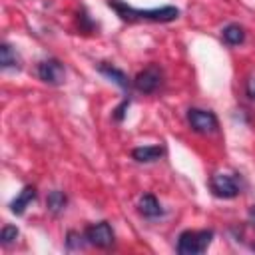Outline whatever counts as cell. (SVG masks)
<instances>
[{
  "mask_svg": "<svg viewBox=\"0 0 255 255\" xmlns=\"http://www.w3.org/2000/svg\"><path fill=\"white\" fill-rule=\"evenodd\" d=\"M249 221L253 223V227H255V205H251L249 207Z\"/></svg>",
  "mask_w": 255,
  "mask_h": 255,
  "instance_id": "d6986e66",
  "label": "cell"
},
{
  "mask_svg": "<svg viewBox=\"0 0 255 255\" xmlns=\"http://www.w3.org/2000/svg\"><path fill=\"white\" fill-rule=\"evenodd\" d=\"M253 249H255V245H253Z\"/></svg>",
  "mask_w": 255,
  "mask_h": 255,
  "instance_id": "ffe728a7",
  "label": "cell"
},
{
  "mask_svg": "<svg viewBox=\"0 0 255 255\" xmlns=\"http://www.w3.org/2000/svg\"><path fill=\"white\" fill-rule=\"evenodd\" d=\"M137 211L147 219H155L161 215V205L153 193H143L137 201Z\"/></svg>",
  "mask_w": 255,
  "mask_h": 255,
  "instance_id": "8fae6325",
  "label": "cell"
},
{
  "mask_svg": "<svg viewBox=\"0 0 255 255\" xmlns=\"http://www.w3.org/2000/svg\"><path fill=\"white\" fill-rule=\"evenodd\" d=\"M66 205H68V197H66L64 191L54 189V191L48 193V197H46V207H48V211H50L52 215H60V213L66 209Z\"/></svg>",
  "mask_w": 255,
  "mask_h": 255,
  "instance_id": "4fadbf2b",
  "label": "cell"
},
{
  "mask_svg": "<svg viewBox=\"0 0 255 255\" xmlns=\"http://www.w3.org/2000/svg\"><path fill=\"white\" fill-rule=\"evenodd\" d=\"M245 92H247V96H249L251 100H255V78H251V80L247 82V86H245Z\"/></svg>",
  "mask_w": 255,
  "mask_h": 255,
  "instance_id": "ac0fdd59",
  "label": "cell"
},
{
  "mask_svg": "<svg viewBox=\"0 0 255 255\" xmlns=\"http://www.w3.org/2000/svg\"><path fill=\"white\" fill-rule=\"evenodd\" d=\"M163 82V72L159 66L151 64L147 68H143L135 78H133V88L141 94H153L157 92V88L161 86Z\"/></svg>",
  "mask_w": 255,
  "mask_h": 255,
  "instance_id": "277c9868",
  "label": "cell"
},
{
  "mask_svg": "<svg viewBox=\"0 0 255 255\" xmlns=\"http://www.w3.org/2000/svg\"><path fill=\"white\" fill-rule=\"evenodd\" d=\"M221 38H223V42H225L227 46H239V44H243V40H245V30H243V26H239V24H227V26L221 30Z\"/></svg>",
  "mask_w": 255,
  "mask_h": 255,
  "instance_id": "7c38bea8",
  "label": "cell"
},
{
  "mask_svg": "<svg viewBox=\"0 0 255 255\" xmlns=\"http://www.w3.org/2000/svg\"><path fill=\"white\" fill-rule=\"evenodd\" d=\"M36 74L44 84H50V86H60V84H64V78H66L64 64L60 60H56V58L42 60L36 66Z\"/></svg>",
  "mask_w": 255,
  "mask_h": 255,
  "instance_id": "8992f818",
  "label": "cell"
},
{
  "mask_svg": "<svg viewBox=\"0 0 255 255\" xmlns=\"http://www.w3.org/2000/svg\"><path fill=\"white\" fill-rule=\"evenodd\" d=\"M211 239H213L211 229H199V231L187 229V231L179 233L175 249H177L179 255H201L211 245Z\"/></svg>",
  "mask_w": 255,
  "mask_h": 255,
  "instance_id": "7a4b0ae2",
  "label": "cell"
},
{
  "mask_svg": "<svg viewBox=\"0 0 255 255\" xmlns=\"http://www.w3.org/2000/svg\"><path fill=\"white\" fill-rule=\"evenodd\" d=\"M36 197H38L36 187H34V185H26V187L12 199V203H10V211H12L14 215H22V213L26 211V207H28Z\"/></svg>",
  "mask_w": 255,
  "mask_h": 255,
  "instance_id": "9c48e42d",
  "label": "cell"
},
{
  "mask_svg": "<svg viewBox=\"0 0 255 255\" xmlns=\"http://www.w3.org/2000/svg\"><path fill=\"white\" fill-rule=\"evenodd\" d=\"M187 122L193 131L197 133H213L219 128V122L213 112L201 110V108H189L187 110Z\"/></svg>",
  "mask_w": 255,
  "mask_h": 255,
  "instance_id": "5b68a950",
  "label": "cell"
},
{
  "mask_svg": "<svg viewBox=\"0 0 255 255\" xmlns=\"http://www.w3.org/2000/svg\"><path fill=\"white\" fill-rule=\"evenodd\" d=\"M86 235H80L78 231H68V235H66V247L68 249H80L82 247V239H84Z\"/></svg>",
  "mask_w": 255,
  "mask_h": 255,
  "instance_id": "2e32d148",
  "label": "cell"
},
{
  "mask_svg": "<svg viewBox=\"0 0 255 255\" xmlns=\"http://www.w3.org/2000/svg\"><path fill=\"white\" fill-rule=\"evenodd\" d=\"M165 153L163 145H141V147H133L131 149V157L139 163H151L157 161L161 155Z\"/></svg>",
  "mask_w": 255,
  "mask_h": 255,
  "instance_id": "30bf717a",
  "label": "cell"
},
{
  "mask_svg": "<svg viewBox=\"0 0 255 255\" xmlns=\"http://www.w3.org/2000/svg\"><path fill=\"white\" fill-rule=\"evenodd\" d=\"M84 235H86V243H90L94 247H100V249H110L116 241L114 229L108 221H98V223L86 227Z\"/></svg>",
  "mask_w": 255,
  "mask_h": 255,
  "instance_id": "3957f363",
  "label": "cell"
},
{
  "mask_svg": "<svg viewBox=\"0 0 255 255\" xmlns=\"http://www.w3.org/2000/svg\"><path fill=\"white\" fill-rule=\"evenodd\" d=\"M108 6L124 20V22H173L179 18V10L175 6H161V8H147L139 10L122 0H108Z\"/></svg>",
  "mask_w": 255,
  "mask_h": 255,
  "instance_id": "6da1fadb",
  "label": "cell"
},
{
  "mask_svg": "<svg viewBox=\"0 0 255 255\" xmlns=\"http://www.w3.org/2000/svg\"><path fill=\"white\" fill-rule=\"evenodd\" d=\"M209 187H211L213 195L215 197H221V199H233L241 191L237 179L233 175H227V173H215V175H211Z\"/></svg>",
  "mask_w": 255,
  "mask_h": 255,
  "instance_id": "52a82bcc",
  "label": "cell"
},
{
  "mask_svg": "<svg viewBox=\"0 0 255 255\" xmlns=\"http://www.w3.org/2000/svg\"><path fill=\"white\" fill-rule=\"evenodd\" d=\"M0 66L4 70H8V68H20V56H18V52L10 44H6V42L0 46Z\"/></svg>",
  "mask_w": 255,
  "mask_h": 255,
  "instance_id": "5bb4252c",
  "label": "cell"
},
{
  "mask_svg": "<svg viewBox=\"0 0 255 255\" xmlns=\"http://www.w3.org/2000/svg\"><path fill=\"white\" fill-rule=\"evenodd\" d=\"M96 68H98V72H100L102 76H106L110 82L118 84L126 94L129 92L131 84H129V80H128V74H126L122 68H118V66H114V64H108V62H100Z\"/></svg>",
  "mask_w": 255,
  "mask_h": 255,
  "instance_id": "ba28073f",
  "label": "cell"
},
{
  "mask_svg": "<svg viewBox=\"0 0 255 255\" xmlns=\"http://www.w3.org/2000/svg\"><path fill=\"white\" fill-rule=\"evenodd\" d=\"M129 96H126L124 100H122V104L114 110V114H112V118L116 120V122H124V118H126V112H128V108H129Z\"/></svg>",
  "mask_w": 255,
  "mask_h": 255,
  "instance_id": "e0dca14e",
  "label": "cell"
},
{
  "mask_svg": "<svg viewBox=\"0 0 255 255\" xmlns=\"http://www.w3.org/2000/svg\"><path fill=\"white\" fill-rule=\"evenodd\" d=\"M18 235H20V231H18L16 225H4L2 231H0V243L8 247L18 239Z\"/></svg>",
  "mask_w": 255,
  "mask_h": 255,
  "instance_id": "9a60e30c",
  "label": "cell"
}]
</instances>
